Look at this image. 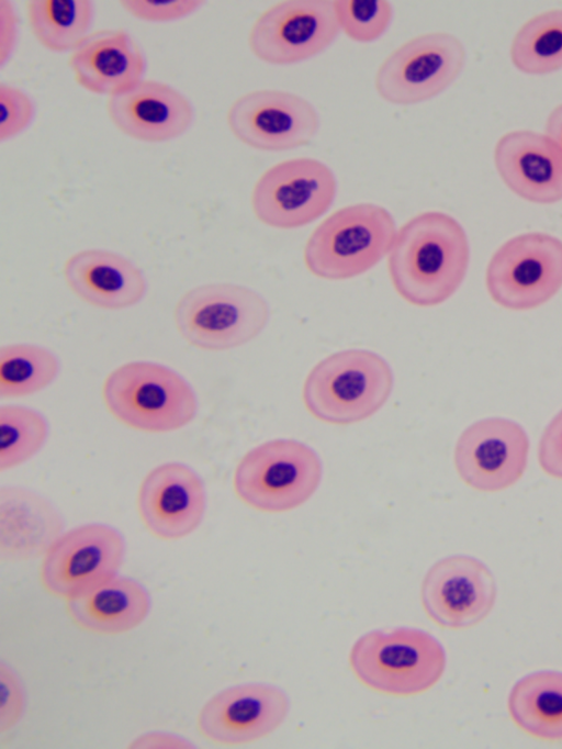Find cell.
Here are the masks:
<instances>
[{
	"mask_svg": "<svg viewBox=\"0 0 562 749\" xmlns=\"http://www.w3.org/2000/svg\"><path fill=\"white\" fill-rule=\"evenodd\" d=\"M395 235V221L385 208L373 203L344 206L310 235L304 264L323 279L352 278L375 266L390 251Z\"/></svg>",
	"mask_w": 562,
	"mask_h": 749,
	"instance_id": "5b68a950",
	"label": "cell"
},
{
	"mask_svg": "<svg viewBox=\"0 0 562 749\" xmlns=\"http://www.w3.org/2000/svg\"><path fill=\"white\" fill-rule=\"evenodd\" d=\"M393 382L392 369L380 355L347 349L312 368L303 384L302 399L316 420L348 425L376 413L387 401Z\"/></svg>",
	"mask_w": 562,
	"mask_h": 749,
	"instance_id": "7a4b0ae2",
	"label": "cell"
},
{
	"mask_svg": "<svg viewBox=\"0 0 562 749\" xmlns=\"http://www.w3.org/2000/svg\"><path fill=\"white\" fill-rule=\"evenodd\" d=\"M226 123L243 144L281 152L308 144L319 127V118L313 104L299 94L261 89L234 100Z\"/></svg>",
	"mask_w": 562,
	"mask_h": 749,
	"instance_id": "4fadbf2b",
	"label": "cell"
},
{
	"mask_svg": "<svg viewBox=\"0 0 562 749\" xmlns=\"http://www.w3.org/2000/svg\"><path fill=\"white\" fill-rule=\"evenodd\" d=\"M136 504L143 525L153 536L178 540L202 523L206 508L205 487L189 466L165 462L144 477Z\"/></svg>",
	"mask_w": 562,
	"mask_h": 749,
	"instance_id": "e0dca14e",
	"label": "cell"
},
{
	"mask_svg": "<svg viewBox=\"0 0 562 749\" xmlns=\"http://www.w3.org/2000/svg\"><path fill=\"white\" fill-rule=\"evenodd\" d=\"M71 621L81 629L117 635L140 625L150 610L147 590L136 580L115 575L90 591L66 600Z\"/></svg>",
	"mask_w": 562,
	"mask_h": 749,
	"instance_id": "603a6c76",
	"label": "cell"
},
{
	"mask_svg": "<svg viewBox=\"0 0 562 749\" xmlns=\"http://www.w3.org/2000/svg\"><path fill=\"white\" fill-rule=\"evenodd\" d=\"M491 570L479 559L453 555L436 561L420 585L426 615L445 629H467L482 622L496 601Z\"/></svg>",
	"mask_w": 562,
	"mask_h": 749,
	"instance_id": "9a60e30c",
	"label": "cell"
},
{
	"mask_svg": "<svg viewBox=\"0 0 562 749\" xmlns=\"http://www.w3.org/2000/svg\"><path fill=\"white\" fill-rule=\"evenodd\" d=\"M290 711L285 692L268 683H244L213 695L198 715V729L209 741L239 746L278 729Z\"/></svg>",
	"mask_w": 562,
	"mask_h": 749,
	"instance_id": "2e32d148",
	"label": "cell"
},
{
	"mask_svg": "<svg viewBox=\"0 0 562 749\" xmlns=\"http://www.w3.org/2000/svg\"><path fill=\"white\" fill-rule=\"evenodd\" d=\"M111 415L145 433H169L191 423L198 400L188 381L171 368L153 361H131L111 371L102 385Z\"/></svg>",
	"mask_w": 562,
	"mask_h": 749,
	"instance_id": "3957f363",
	"label": "cell"
},
{
	"mask_svg": "<svg viewBox=\"0 0 562 749\" xmlns=\"http://www.w3.org/2000/svg\"><path fill=\"white\" fill-rule=\"evenodd\" d=\"M69 67L81 88L112 97L143 80L146 60L139 45L125 30H99L71 52Z\"/></svg>",
	"mask_w": 562,
	"mask_h": 749,
	"instance_id": "ffe728a7",
	"label": "cell"
},
{
	"mask_svg": "<svg viewBox=\"0 0 562 749\" xmlns=\"http://www.w3.org/2000/svg\"><path fill=\"white\" fill-rule=\"evenodd\" d=\"M0 141H9L29 127L34 119L35 105L22 89L0 83Z\"/></svg>",
	"mask_w": 562,
	"mask_h": 749,
	"instance_id": "f546056e",
	"label": "cell"
},
{
	"mask_svg": "<svg viewBox=\"0 0 562 749\" xmlns=\"http://www.w3.org/2000/svg\"><path fill=\"white\" fill-rule=\"evenodd\" d=\"M508 713L525 734L546 741H562V672L538 671L512 687Z\"/></svg>",
	"mask_w": 562,
	"mask_h": 749,
	"instance_id": "cb8c5ba5",
	"label": "cell"
},
{
	"mask_svg": "<svg viewBox=\"0 0 562 749\" xmlns=\"http://www.w3.org/2000/svg\"><path fill=\"white\" fill-rule=\"evenodd\" d=\"M543 133L552 141L562 155V102L549 112L544 122Z\"/></svg>",
	"mask_w": 562,
	"mask_h": 749,
	"instance_id": "d590c367",
	"label": "cell"
},
{
	"mask_svg": "<svg viewBox=\"0 0 562 749\" xmlns=\"http://www.w3.org/2000/svg\"><path fill=\"white\" fill-rule=\"evenodd\" d=\"M493 160L504 185L517 197L537 204L562 200V155L544 134L512 130L495 143Z\"/></svg>",
	"mask_w": 562,
	"mask_h": 749,
	"instance_id": "ac0fdd59",
	"label": "cell"
},
{
	"mask_svg": "<svg viewBox=\"0 0 562 749\" xmlns=\"http://www.w3.org/2000/svg\"><path fill=\"white\" fill-rule=\"evenodd\" d=\"M122 8L132 16L153 23L184 19L194 13L203 1L196 0H124Z\"/></svg>",
	"mask_w": 562,
	"mask_h": 749,
	"instance_id": "4dcf8cb0",
	"label": "cell"
},
{
	"mask_svg": "<svg viewBox=\"0 0 562 749\" xmlns=\"http://www.w3.org/2000/svg\"><path fill=\"white\" fill-rule=\"evenodd\" d=\"M469 261V239L459 221L441 211H426L396 232L387 269L394 289L405 301L434 306L459 289Z\"/></svg>",
	"mask_w": 562,
	"mask_h": 749,
	"instance_id": "6da1fadb",
	"label": "cell"
},
{
	"mask_svg": "<svg viewBox=\"0 0 562 749\" xmlns=\"http://www.w3.org/2000/svg\"><path fill=\"white\" fill-rule=\"evenodd\" d=\"M485 286L493 302L506 310L544 304L562 288V239L543 232L510 237L490 258Z\"/></svg>",
	"mask_w": 562,
	"mask_h": 749,
	"instance_id": "ba28073f",
	"label": "cell"
},
{
	"mask_svg": "<svg viewBox=\"0 0 562 749\" xmlns=\"http://www.w3.org/2000/svg\"><path fill=\"white\" fill-rule=\"evenodd\" d=\"M68 288L83 302L103 310L137 304L147 290L142 270L126 257L91 248L72 254L64 264Z\"/></svg>",
	"mask_w": 562,
	"mask_h": 749,
	"instance_id": "44dd1931",
	"label": "cell"
},
{
	"mask_svg": "<svg viewBox=\"0 0 562 749\" xmlns=\"http://www.w3.org/2000/svg\"><path fill=\"white\" fill-rule=\"evenodd\" d=\"M465 63L462 42L449 32L417 35L395 48L380 65L374 87L381 99L409 105L447 89Z\"/></svg>",
	"mask_w": 562,
	"mask_h": 749,
	"instance_id": "9c48e42d",
	"label": "cell"
},
{
	"mask_svg": "<svg viewBox=\"0 0 562 749\" xmlns=\"http://www.w3.org/2000/svg\"><path fill=\"white\" fill-rule=\"evenodd\" d=\"M530 443L525 428L504 417H487L459 436L453 463L460 479L480 492L503 491L520 480Z\"/></svg>",
	"mask_w": 562,
	"mask_h": 749,
	"instance_id": "5bb4252c",
	"label": "cell"
},
{
	"mask_svg": "<svg viewBox=\"0 0 562 749\" xmlns=\"http://www.w3.org/2000/svg\"><path fill=\"white\" fill-rule=\"evenodd\" d=\"M133 748H190L187 739L168 733L144 734L131 742Z\"/></svg>",
	"mask_w": 562,
	"mask_h": 749,
	"instance_id": "e575fe53",
	"label": "cell"
},
{
	"mask_svg": "<svg viewBox=\"0 0 562 749\" xmlns=\"http://www.w3.org/2000/svg\"><path fill=\"white\" fill-rule=\"evenodd\" d=\"M106 113L120 132L146 143L175 139L189 130L194 119L193 105L181 91L153 79H143L109 97Z\"/></svg>",
	"mask_w": 562,
	"mask_h": 749,
	"instance_id": "d6986e66",
	"label": "cell"
},
{
	"mask_svg": "<svg viewBox=\"0 0 562 749\" xmlns=\"http://www.w3.org/2000/svg\"><path fill=\"white\" fill-rule=\"evenodd\" d=\"M93 15L90 0H31L26 3L33 36L55 53L72 52L90 34Z\"/></svg>",
	"mask_w": 562,
	"mask_h": 749,
	"instance_id": "d4e9b609",
	"label": "cell"
},
{
	"mask_svg": "<svg viewBox=\"0 0 562 749\" xmlns=\"http://www.w3.org/2000/svg\"><path fill=\"white\" fill-rule=\"evenodd\" d=\"M323 474L321 458L306 444L272 439L247 451L233 477L237 498L268 513L291 511L317 490Z\"/></svg>",
	"mask_w": 562,
	"mask_h": 749,
	"instance_id": "52a82bcc",
	"label": "cell"
},
{
	"mask_svg": "<svg viewBox=\"0 0 562 749\" xmlns=\"http://www.w3.org/2000/svg\"><path fill=\"white\" fill-rule=\"evenodd\" d=\"M337 181L323 161L299 157L268 168L250 197L255 216L265 225L290 230L310 224L331 205Z\"/></svg>",
	"mask_w": 562,
	"mask_h": 749,
	"instance_id": "30bf717a",
	"label": "cell"
},
{
	"mask_svg": "<svg viewBox=\"0 0 562 749\" xmlns=\"http://www.w3.org/2000/svg\"><path fill=\"white\" fill-rule=\"evenodd\" d=\"M509 57L519 71L541 76L562 68V8L532 15L515 33Z\"/></svg>",
	"mask_w": 562,
	"mask_h": 749,
	"instance_id": "484cf974",
	"label": "cell"
},
{
	"mask_svg": "<svg viewBox=\"0 0 562 749\" xmlns=\"http://www.w3.org/2000/svg\"><path fill=\"white\" fill-rule=\"evenodd\" d=\"M125 541L114 527L91 523L63 533L43 556L40 577L54 596L69 600L117 575Z\"/></svg>",
	"mask_w": 562,
	"mask_h": 749,
	"instance_id": "8fae6325",
	"label": "cell"
},
{
	"mask_svg": "<svg viewBox=\"0 0 562 749\" xmlns=\"http://www.w3.org/2000/svg\"><path fill=\"white\" fill-rule=\"evenodd\" d=\"M19 18L11 1H0V64L3 66L15 49Z\"/></svg>",
	"mask_w": 562,
	"mask_h": 749,
	"instance_id": "836d02e7",
	"label": "cell"
},
{
	"mask_svg": "<svg viewBox=\"0 0 562 749\" xmlns=\"http://www.w3.org/2000/svg\"><path fill=\"white\" fill-rule=\"evenodd\" d=\"M446 663L442 645L418 628L371 630L359 637L349 652L350 669L363 685L396 696L431 689Z\"/></svg>",
	"mask_w": 562,
	"mask_h": 749,
	"instance_id": "277c9868",
	"label": "cell"
},
{
	"mask_svg": "<svg viewBox=\"0 0 562 749\" xmlns=\"http://www.w3.org/2000/svg\"><path fill=\"white\" fill-rule=\"evenodd\" d=\"M0 731L14 727L26 704L25 691L16 672L4 662L0 664Z\"/></svg>",
	"mask_w": 562,
	"mask_h": 749,
	"instance_id": "1f68e13d",
	"label": "cell"
},
{
	"mask_svg": "<svg viewBox=\"0 0 562 749\" xmlns=\"http://www.w3.org/2000/svg\"><path fill=\"white\" fill-rule=\"evenodd\" d=\"M538 460L544 473L562 480V410L543 429L538 447Z\"/></svg>",
	"mask_w": 562,
	"mask_h": 749,
	"instance_id": "d6a6232c",
	"label": "cell"
},
{
	"mask_svg": "<svg viewBox=\"0 0 562 749\" xmlns=\"http://www.w3.org/2000/svg\"><path fill=\"white\" fill-rule=\"evenodd\" d=\"M175 324L191 346L209 351L239 347L268 323L269 306L256 291L235 283H206L184 292L175 306Z\"/></svg>",
	"mask_w": 562,
	"mask_h": 749,
	"instance_id": "8992f818",
	"label": "cell"
},
{
	"mask_svg": "<svg viewBox=\"0 0 562 749\" xmlns=\"http://www.w3.org/2000/svg\"><path fill=\"white\" fill-rule=\"evenodd\" d=\"M64 521L53 504L20 487L0 490V557L25 561L44 556L63 534Z\"/></svg>",
	"mask_w": 562,
	"mask_h": 749,
	"instance_id": "7402d4cb",
	"label": "cell"
},
{
	"mask_svg": "<svg viewBox=\"0 0 562 749\" xmlns=\"http://www.w3.org/2000/svg\"><path fill=\"white\" fill-rule=\"evenodd\" d=\"M334 1L286 0L265 10L252 23L248 46L260 60L292 65L325 51L338 36Z\"/></svg>",
	"mask_w": 562,
	"mask_h": 749,
	"instance_id": "7c38bea8",
	"label": "cell"
},
{
	"mask_svg": "<svg viewBox=\"0 0 562 749\" xmlns=\"http://www.w3.org/2000/svg\"><path fill=\"white\" fill-rule=\"evenodd\" d=\"M334 10L340 31L359 43L380 38L393 16V8L385 0H335Z\"/></svg>",
	"mask_w": 562,
	"mask_h": 749,
	"instance_id": "f1b7e54d",
	"label": "cell"
},
{
	"mask_svg": "<svg viewBox=\"0 0 562 749\" xmlns=\"http://www.w3.org/2000/svg\"><path fill=\"white\" fill-rule=\"evenodd\" d=\"M48 436L45 417L22 405L0 407V470L22 465L44 446Z\"/></svg>",
	"mask_w": 562,
	"mask_h": 749,
	"instance_id": "83f0119b",
	"label": "cell"
},
{
	"mask_svg": "<svg viewBox=\"0 0 562 749\" xmlns=\"http://www.w3.org/2000/svg\"><path fill=\"white\" fill-rule=\"evenodd\" d=\"M59 361L47 348L11 344L0 349V396L21 398L48 387L58 376Z\"/></svg>",
	"mask_w": 562,
	"mask_h": 749,
	"instance_id": "4316f807",
	"label": "cell"
}]
</instances>
